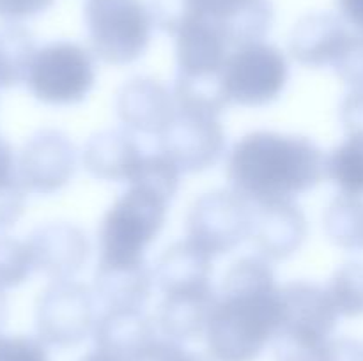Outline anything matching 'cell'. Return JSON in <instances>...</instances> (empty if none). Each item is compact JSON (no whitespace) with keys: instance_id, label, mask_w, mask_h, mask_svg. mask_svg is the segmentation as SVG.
<instances>
[{"instance_id":"1","label":"cell","mask_w":363,"mask_h":361,"mask_svg":"<svg viewBox=\"0 0 363 361\" xmlns=\"http://www.w3.org/2000/svg\"><path fill=\"white\" fill-rule=\"evenodd\" d=\"M284 324L280 287L268 260L245 257L223 280V292L206 329L213 361H255L275 342Z\"/></svg>"},{"instance_id":"2","label":"cell","mask_w":363,"mask_h":361,"mask_svg":"<svg viewBox=\"0 0 363 361\" xmlns=\"http://www.w3.org/2000/svg\"><path fill=\"white\" fill-rule=\"evenodd\" d=\"M326 176V156L312 140L277 131H255L230 151L227 177L250 204L293 200Z\"/></svg>"},{"instance_id":"3","label":"cell","mask_w":363,"mask_h":361,"mask_svg":"<svg viewBox=\"0 0 363 361\" xmlns=\"http://www.w3.org/2000/svg\"><path fill=\"white\" fill-rule=\"evenodd\" d=\"M169 202L162 195L130 184L99 227V264H137L165 225Z\"/></svg>"},{"instance_id":"4","label":"cell","mask_w":363,"mask_h":361,"mask_svg":"<svg viewBox=\"0 0 363 361\" xmlns=\"http://www.w3.org/2000/svg\"><path fill=\"white\" fill-rule=\"evenodd\" d=\"M284 324L275 338L277 361H325L339 314L328 290L315 283L280 287Z\"/></svg>"},{"instance_id":"5","label":"cell","mask_w":363,"mask_h":361,"mask_svg":"<svg viewBox=\"0 0 363 361\" xmlns=\"http://www.w3.org/2000/svg\"><path fill=\"white\" fill-rule=\"evenodd\" d=\"M89 38L96 55L112 66H126L144 55L152 18L142 0H87Z\"/></svg>"},{"instance_id":"6","label":"cell","mask_w":363,"mask_h":361,"mask_svg":"<svg viewBox=\"0 0 363 361\" xmlns=\"http://www.w3.org/2000/svg\"><path fill=\"white\" fill-rule=\"evenodd\" d=\"M94 81L91 53L74 42L57 41L35 52L25 84L38 101L66 106L84 101Z\"/></svg>"},{"instance_id":"7","label":"cell","mask_w":363,"mask_h":361,"mask_svg":"<svg viewBox=\"0 0 363 361\" xmlns=\"http://www.w3.org/2000/svg\"><path fill=\"white\" fill-rule=\"evenodd\" d=\"M220 78L229 105L261 108L282 94L289 66L279 48L257 41L234 48Z\"/></svg>"},{"instance_id":"8","label":"cell","mask_w":363,"mask_h":361,"mask_svg":"<svg viewBox=\"0 0 363 361\" xmlns=\"http://www.w3.org/2000/svg\"><path fill=\"white\" fill-rule=\"evenodd\" d=\"M94 290L74 280H57L35 304V328L46 345L69 349L94 333Z\"/></svg>"},{"instance_id":"9","label":"cell","mask_w":363,"mask_h":361,"mask_svg":"<svg viewBox=\"0 0 363 361\" xmlns=\"http://www.w3.org/2000/svg\"><path fill=\"white\" fill-rule=\"evenodd\" d=\"M250 205L234 190L202 195L188 214V239L213 257L233 251L252 234L254 212Z\"/></svg>"},{"instance_id":"10","label":"cell","mask_w":363,"mask_h":361,"mask_svg":"<svg viewBox=\"0 0 363 361\" xmlns=\"http://www.w3.org/2000/svg\"><path fill=\"white\" fill-rule=\"evenodd\" d=\"M160 149L181 172H204L225 152V131L218 117L176 112L160 134Z\"/></svg>"},{"instance_id":"11","label":"cell","mask_w":363,"mask_h":361,"mask_svg":"<svg viewBox=\"0 0 363 361\" xmlns=\"http://www.w3.org/2000/svg\"><path fill=\"white\" fill-rule=\"evenodd\" d=\"M77 168V151L62 133L38 131L16 159L18 179L27 193L52 195L66 186Z\"/></svg>"},{"instance_id":"12","label":"cell","mask_w":363,"mask_h":361,"mask_svg":"<svg viewBox=\"0 0 363 361\" xmlns=\"http://www.w3.org/2000/svg\"><path fill=\"white\" fill-rule=\"evenodd\" d=\"M184 18L211 21L234 48L262 41L272 25L268 0H181ZM183 18V20H184Z\"/></svg>"},{"instance_id":"13","label":"cell","mask_w":363,"mask_h":361,"mask_svg":"<svg viewBox=\"0 0 363 361\" xmlns=\"http://www.w3.org/2000/svg\"><path fill=\"white\" fill-rule=\"evenodd\" d=\"M35 271L53 282L73 280L89 258L87 236L71 223H48L35 229L27 239Z\"/></svg>"},{"instance_id":"14","label":"cell","mask_w":363,"mask_h":361,"mask_svg":"<svg viewBox=\"0 0 363 361\" xmlns=\"http://www.w3.org/2000/svg\"><path fill=\"white\" fill-rule=\"evenodd\" d=\"M176 112L172 92L152 78H133L117 96V115L135 133L160 137Z\"/></svg>"},{"instance_id":"15","label":"cell","mask_w":363,"mask_h":361,"mask_svg":"<svg viewBox=\"0 0 363 361\" xmlns=\"http://www.w3.org/2000/svg\"><path fill=\"white\" fill-rule=\"evenodd\" d=\"M255 246L266 260H284L296 253L307 237V219L293 200L259 205L254 212Z\"/></svg>"},{"instance_id":"16","label":"cell","mask_w":363,"mask_h":361,"mask_svg":"<svg viewBox=\"0 0 363 361\" xmlns=\"http://www.w3.org/2000/svg\"><path fill=\"white\" fill-rule=\"evenodd\" d=\"M230 45L211 21L188 16L176 32V59L179 74L209 76L220 74L227 62Z\"/></svg>"},{"instance_id":"17","label":"cell","mask_w":363,"mask_h":361,"mask_svg":"<svg viewBox=\"0 0 363 361\" xmlns=\"http://www.w3.org/2000/svg\"><path fill=\"white\" fill-rule=\"evenodd\" d=\"M218 297L211 285L204 289L165 294L158 310L160 331L174 342H188L206 335Z\"/></svg>"},{"instance_id":"18","label":"cell","mask_w":363,"mask_h":361,"mask_svg":"<svg viewBox=\"0 0 363 361\" xmlns=\"http://www.w3.org/2000/svg\"><path fill=\"white\" fill-rule=\"evenodd\" d=\"M140 147L126 131H103L87 142L82 154L85 170L96 179L130 183L140 165Z\"/></svg>"},{"instance_id":"19","label":"cell","mask_w":363,"mask_h":361,"mask_svg":"<svg viewBox=\"0 0 363 361\" xmlns=\"http://www.w3.org/2000/svg\"><path fill=\"white\" fill-rule=\"evenodd\" d=\"M96 347L113 354L123 361H130L156 336V326L138 308H113L96 321Z\"/></svg>"},{"instance_id":"20","label":"cell","mask_w":363,"mask_h":361,"mask_svg":"<svg viewBox=\"0 0 363 361\" xmlns=\"http://www.w3.org/2000/svg\"><path fill=\"white\" fill-rule=\"evenodd\" d=\"M211 273L213 255L186 237L163 251L152 275L163 294H174L209 287Z\"/></svg>"},{"instance_id":"21","label":"cell","mask_w":363,"mask_h":361,"mask_svg":"<svg viewBox=\"0 0 363 361\" xmlns=\"http://www.w3.org/2000/svg\"><path fill=\"white\" fill-rule=\"evenodd\" d=\"M350 35L337 18L328 14L307 16L291 35V53L301 66H333Z\"/></svg>"},{"instance_id":"22","label":"cell","mask_w":363,"mask_h":361,"mask_svg":"<svg viewBox=\"0 0 363 361\" xmlns=\"http://www.w3.org/2000/svg\"><path fill=\"white\" fill-rule=\"evenodd\" d=\"M155 275L145 262L137 264H98L94 276V294L108 310L138 308L149 299Z\"/></svg>"},{"instance_id":"23","label":"cell","mask_w":363,"mask_h":361,"mask_svg":"<svg viewBox=\"0 0 363 361\" xmlns=\"http://www.w3.org/2000/svg\"><path fill=\"white\" fill-rule=\"evenodd\" d=\"M172 94L177 112L220 117L225 106H229L220 74H209V76L179 74Z\"/></svg>"},{"instance_id":"24","label":"cell","mask_w":363,"mask_h":361,"mask_svg":"<svg viewBox=\"0 0 363 361\" xmlns=\"http://www.w3.org/2000/svg\"><path fill=\"white\" fill-rule=\"evenodd\" d=\"M325 232L342 250H363V197L340 195L325 212Z\"/></svg>"},{"instance_id":"25","label":"cell","mask_w":363,"mask_h":361,"mask_svg":"<svg viewBox=\"0 0 363 361\" xmlns=\"http://www.w3.org/2000/svg\"><path fill=\"white\" fill-rule=\"evenodd\" d=\"M35 45L27 28L6 25L0 28V88H9L27 80Z\"/></svg>"},{"instance_id":"26","label":"cell","mask_w":363,"mask_h":361,"mask_svg":"<svg viewBox=\"0 0 363 361\" xmlns=\"http://www.w3.org/2000/svg\"><path fill=\"white\" fill-rule=\"evenodd\" d=\"M326 176L342 195L363 197V137H347L326 158Z\"/></svg>"},{"instance_id":"27","label":"cell","mask_w":363,"mask_h":361,"mask_svg":"<svg viewBox=\"0 0 363 361\" xmlns=\"http://www.w3.org/2000/svg\"><path fill=\"white\" fill-rule=\"evenodd\" d=\"M330 299L339 317H362L363 315V264L350 262L337 269L328 285Z\"/></svg>"},{"instance_id":"28","label":"cell","mask_w":363,"mask_h":361,"mask_svg":"<svg viewBox=\"0 0 363 361\" xmlns=\"http://www.w3.org/2000/svg\"><path fill=\"white\" fill-rule=\"evenodd\" d=\"M179 177L181 170L177 168L176 163L167 158L163 152H160V154L142 158L130 184L142 186L145 190L162 195L167 200H172L174 195L177 193V188H179Z\"/></svg>"},{"instance_id":"29","label":"cell","mask_w":363,"mask_h":361,"mask_svg":"<svg viewBox=\"0 0 363 361\" xmlns=\"http://www.w3.org/2000/svg\"><path fill=\"white\" fill-rule=\"evenodd\" d=\"M34 269L27 241L0 236V289H14L28 280Z\"/></svg>"},{"instance_id":"30","label":"cell","mask_w":363,"mask_h":361,"mask_svg":"<svg viewBox=\"0 0 363 361\" xmlns=\"http://www.w3.org/2000/svg\"><path fill=\"white\" fill-rule=\"evenodd\" d=\"M333 67L337 76L353 91L363 88V34L350 35Z\"/></svg>"},{"instance_id":"31","label":"cell","mask_w":363,"mask_h":361,"mask_svg":"<svg viewBox=\"0 0 363 361\" xmlns=\"http://www.w3.org/2000/svg\"><path fill=\"white\" fill-rule=\"evenodd\" d=\"M25 197L27 190L18 179V172L0 177V230L11 229L20 219L25 209Z\"/></svg>"},{"instance_id":"32","label":"cell","mask_w":363,"mask_h":361,"mask_svg":"<svg viewBox=\"0 0 363 361\" xmlns=\"http://www.w3.org/2000/svg\"><path fill=\"white\" fill-rule=\"evenodd\" d=\"M0 361H50V354L34 336L0 335Z\"/></svg>"},{"instance_id":"33","label":"cell","mask_w":363,"mask_h":361,"mask_svg":"<svg viewBox=\"0 0 363 361\" xmlns=\"http://www.w3.org/2000/svg\"><path fill=\"white\" fill-rule=\"evenodd\" d=\"M197 354L188 353L179 342L169 338H155L130 361H195Z\"/></svg>"},{"instance_id":"34","label":"cell","mask_w":363,"mask_h":361,"mask_svg":"<svg viewBox=\"0 0 363 361\" xmlns=\"http://www.w3.org/2000/svg\"><path fill=\"white\" fill-rule=\"evenodd\" d=\"M340 120L347 137H363V88L347 94L340 106Z\"/></svg>"},{"instance_id":"35","label":"cell","mask_w":363,"mask_h":361,"mask_svg":"<svg viewBox=\"0 0 363 361\" xmlns=\"http://www.w3.org/2000/svg\"><path fill=\"white\" fill-rule=\"evenodd\" d=\"M55 0H0V18L9 21L27 20L48 9Z\"/></svg>"},{"instance_id":"36","label":"cell","mask_w":363,"mask_h":361,"mask_svg":"<svg viewBox=\"0 0 363 361\" xmlns=\"http://www.w3.org/2000/svg\"><path fill=\"white\" fill-rule=\"evenodd\" d=\"M325 361H363V343L351 338H332L326 347Z\"/></svg>"},{"instance_id":"37","label":"cell","mask_w":363,"mask_h":361,"mask_svg":"<svg viewBox=\"0 0 363 361\" xmlns=\"http://www.w3.org/2000/svg\"><path fill=\"white\" fill-rule=\"evenodd\" d=\"M342 16L363 34V0H339Z\"/></svg>"},{"instance_id":"38","label":"cell","mask_w":363,"mask_h":361,"mask_svg":"<svg viewBox=\"0 0 363 361\" xmlns=\"http://www.w3.org/2000/svg\"><path fill=\"white\" fill-rule=\"evenodd\" d=\"M16 173V158L9 142L0 137V177Z\"/></svg>"},{"instance_id":"39","label":"cell","mask_w":363,"mask_h":361,"mask_svg":"<svg viewBox=\"0 0 363 361\" xmlns=\"http://www.w3.org/2000/svg\"><path fill=\"white\" fill-rule=\"evenodd\" d=\"M80 361H123V360H121V357H117V356H113V354L105 353V350H101V349H98V347H96L94 350H91V353L85 354V356L82 357Z\"/></svg>"},{"instance_id":"40","label":"cell","mask_w":363,"mask_h":361,"mask_svg":"<svg viewBox=\"0 0 363 361\" xmlns=\"http://www.w3.org/2000/svg\"><path fill=\"white\" fill-rule=\"evenodd\" d=\"M6 319H7V297L4 294V290L0 289V328L6 324Z\"/></svg>"}]
</instances>
